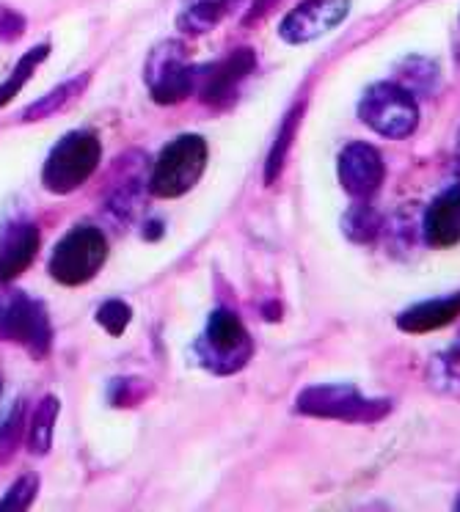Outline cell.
Wrapping results in <instances>:
<instances>
[{
  "label": "cell",
  "mask_w": 460,
  "mask_h": 512,
  "mask_svg": "<svg viewBox=\"0 0 460 512\" xmlns=\"http://www.w3.org/2000/svg\"><path fill=\"white\" fill-rule=\"evenodd\" d=\"M392 402L381 397H367L350 383H323L309 386L295 397V413L312 419H331L348 424H375L389 416Z\"/></svg>",
  "instance_id": "1"
},
{
  "label": "cell",
  "mask_w": 460,
  "mask_h": 512,
  "mask_svg": "<svg viewBox=\"0 0 460 512\" xmlns=\"http://www.w3.org/2000/svg\"><path fill=\"white\" fill-rule=\"evenodd\" d=\"M100 160V135L91 130H72L50 149L42 166V185L53 196H69L89 182L91 174L100 168Z\"/></svg>",
  "instance_id": "2"
},
{
  "label": "cell",
  "mask_w": 460,
  "mask_h": 512,
  "mask_svg": "<svg viewBox=\"0 0 460 512\" xmlns=\"http://www.w3.org/2000/svg\"><path fill=\"white\" fill-rule=\"evenodd\" d=\"M193 353L207 372L213 375H235L254 356V342L246 325L229 309H215L207 320L204 334L196 339Z\"/></svg>",
  "instance_id": "3"
},
{
  "label": "cell",
  "mask_w": 460,
  "mask_h": 512,
  "mask_svg": "<svg viewBox=\"0 0 460 512\" xmlns=\"http://www.w3.org/2000/svg\"><path fill=\"white\" fill-rule=\"evenodd\" d=\"M105 259H108L105 234L91 223H78L56 243L47 262V273L64 287H83L100 273Z\"/></svg>",
  "instance_id": "4"
},
{
  "label": "cell",
  "mask_w": 460,
  "mask_h": 512,
  "mask_svg": "<svg viewBox=\"0 0 460 512\" xmlns=\"http://www.w3.org/2000/svg\"><path fill=\"white\" fill-rule=\"evenodd\" d=\"M210 146L202 135H180L174 138L155 160L149 193L158 199H180L188 190L196 188L207 168Z\"/></svg>",
  "instance_id": "5"
},
{
  "label": "cell",
  "mask_w": 460,
  "mask_h": 512,
  "mask_svg": "<svg viewBox=\"0 0 460 512\" xmlns=\"http://www.w3.org/2000/svg\"><path fill=\"white\" fill-rule=\"evenodd\" d=\"M0 339L25 347L36 361H45L53 350V325L45 303L20 290L0 292Z\"/></svg>",
  "instance_id": "6"
},
{
  "label": "cell",
  "mask_w": 460,
  "mask_h": 512,
  "mask_svg": "<svg viewBox=\"0 0 460 512\" xmlns=\"http://www.w3.org/2000/svg\"><path fill=\"white\" fill-rule=\"evenodd\" d=\"M146 89L152 94V100L158 105H177V102L188 100L191 94L199 91V80H202V67L188 61L185 45L182 42H160L144 67Z\"/></svg>",
  "instance_id": "7"
},
{
  "label": "cell",
  "mask_w": 460,
  "mask_h": 512,
  "mask_svg": "<svg viewBox=\"0 0 460 512\" xmlns=\"http://www.w3.org/2000/svg\"><path fill=\"white\" fill-rule=\"evenodd\" d=\"M359 119L383 138H408L419 124V105L414 94L397 80H383L364 91Z\"/></svg>",
  "instance_id": "8"
},
{
  "label": "cell",
  "mask_w": 460,
  "mask_h": 512,
  "mask_svg": "<svg viewBox=\"0 0 460 512\" xmlns=\"http://www.w3.org/2000/svg\"><path fill=\"white\" fill-rule=\"evenodd\" d=\"M350 14V0H303L279 25V36L287 45H306L320 36L331 34L345 23Z\"/></svg>",
  "instance_id": "9"
},
{
  "label": "cell",
  "mask_w": 460,
  "mask_h": 512,
  "mask_svg": "<svg viewBox=\"0 0 460 512\" xmlns=\"http://www.w3.org/2000/svg\"><path fill=\"white\" fill-rule=\"evenodd\" d=\"M257 69V53L251 47H240L235 53H229L215 64H204L202 80H199V97L204 105L213 108H226L235 100L237 91L243 86V80Z\"/></svg>",
  "instance_id": "10"
},
{
  "label": "cell",
  "mask_w": 460,
  "mask_h": 512,
  "mask_svg": "<svg viewBox=\"0 0 460 512\" xmlns=\"http://www.w3.org/2000/svg\"><path fill=\"white\" fill-rule=\"evenodd\" d=\"M337 174L345 193H350L353 199H370L383 185L386 166H383V157L375 146L353 141L339 152Z\"/></svg>",
  "instance_id": "11"
},
{
  "label": "cell",
  "mask_w": 460,
  "mask_h": 512,
  "mask_svg": "<svg viewBox=\"0 0 460 512\" xmlns=\"http://www.w3.org/2000/svg\"><path fill=\"white\" fill-rule=\"evenodd\" d=\"M39 245H42V234L36 223H12L0 237V284H12L23 276L39 254Z\"/></svg>",
  "instance_id": "12"
},
{
  "label": "cell",
  "mask_w": 460,
  "mask_h": 512,
  "mask_svg": "<svg viewBox=\"0 0 460 512\" xmlns=\"http://www.w3.org/2000/svg\"><path fill=\"white\" fill-rule=\"evenodd\" d=\"M422 234L433 248H449L460 243V182L441 190L430 201L422 218Z\"/></svg>",
  "instance_id": "13"
},
{
  "label": "cell",
  "mask_w": 460,
  "mask_h": 512,
  "mask_svg": "<svg viewBox=\"0 0 460 512\" xmlns=\"http://www.w3.org/2000/svg\"><path fill=\"white\" fill-rule=\"evenodd\" d=\"M460 317V292L458 295H447V298H436V301L416 303L411 309H405L397 317V328L405 334H430L438 328H447Z\"/></svg>",
  "instance_id": "14"
},
{
  "label": "cell",
  "mask_w": 460,
  "mask_h": 512,
  "mask_svg": "<svg viewBox=\"0 0 460 512\" xmlns=\"http://www.w3.org/2000/svg\"><path fill=\"white\" fill-rule=\"evenodd\" d=\"M240 0H182L177 14V28L188 36H204L218 28L226 14L235 9Z\"/></svg>",
  "instance_id": "15"
},
{
  "label": "cell",
  "mask_w": 460,
  "mask_h": 512,
  "mask_svg": "<svg viewBox=\"0 0 460 512\" xmlns=\"http://www.w3.org/2000/svg\"><path fill=\"white\" fill-rule=\"evenodd\" d=\"M58 413H61V400L56 394H47L39 400V405L31 413L28 419V430H25V438H28V452L36 457H45L53 446V433H56Z\"/></svg>",
  "instance_id": "16"
},
{
  "label": "cell",
  "mask_w": 460,
  "mask_h": 512,
  "mask_svg": "<svg viewBox=\"0 0 460 512\" xmlns=\"http://www.w3.org/2000/svg\"><path fill=\"white\" fill-rule=\"evenodd\" d=\"M86 83H89V75H80V78H72L67 83H61L58 89H53L45 97H39L34 105H28L20 116V122H42L47 116H53V113L64 111L69 102L78 97L80 91L86 89Z\"/></svg>",
  "instance_id": "17"
},
{
  "label": "cell",
  "mask_w": 460,
  "mask_h": 512,
  "mask_svg": "<svg viewBox=\"0 0 460 512\" xmlns=\"http://www.w3.org/2000/svg\"><path fill=\"white\" fill-rule=\"evenodd\" d=\"M383 229L381 212L372 207L370 201L361 199V204H353L345 218H342V232L348 234L353 243L370 245L378 240V234Z\"/></svg>",
  "instance_id": "18"
},
{
  "label": "cell",
  "mask_w": 460,
  "mask_h": 512,
  "mask_svg": "<svg viewBox=\"0 0 460 512\" xmlns=\"http://www.w3.org/2000/svg\"><path fill=\"white\" fill-rule=\"evenodd\" d=\"M301 113L303 105L301 108L295 105V108L284 116L279 133H276V141H273V149H270L268 160H265V185H273V182L281 177L284 163H287V155H290L292 149V141H295V133H298V124H301Z\"/></svg>",
  "instance_id": "19"
},
{
  "label": "cell",
  "mask_w": 460,
  "mask_h": 512,
  "mask_svg": "<svg viewBox=\"0 0 460 512\" xmlns=\"http://www.w3.org/2000/svg\"><path fill=\"white\" fill-rule=\"evenodd\" d=\"M47 56H50V45L42 42V45L31 47V50L17 61V67L12 69V75L0 83V108H6V105L25 89V83L31 80V75H34L36 69L45 64Z\"/></svg>",
  "instance_id": "20"
},
{
  "label": "cell",
  "mask_w": 460,
  "mask_h": 512,
  "mask_svg": "<svg viewBox=\"0 0 460 512\" xmlns=\"http://www.w3.org/2000/svg\"><path fill=\"white\" fill-rule=\"evenodd\" d=\"M25 400L14 402V408L9 411V416L0 424V466L12 463V457L17 455V449L23 444L25 430H28V422H25Z\"/></svg>",
  "instance_id": "21"
},
{
  "label": "cell",
  "mask_w": 460,
  "mask_h": 512,
  "mask_svg": "<svg viewBox=\"0 0 460 512\" xmlns=\"http://www.w3.org/2000/svg\"><path fill=\"white\" fill-rule=\"evenodd\" d=\"M438 80V67L427 58H405L397 67V83L411 91H433Z\"/></svg>",
  "instance_id": "22"
},
{
  "label": "cell",
  "mask_w": 460,
  "mask_h": 512,
  "mask_svg": "<svg viewBox=\"0 0 460 512\" xmlns=\"http://www.w3.org/2000/svg\"><path fill=\"white\" fill-rule=\"evenodd\" d=\"M39 493V474H23L6 490V496L0 499V512H23L34 504Z\"/></svg>",
  "instance_id": "23"
},
{
  "label": "cell",
  "mask_w": 460,
  "mask_h": 512,
  "mask_svg": "<svg viewBox=\"0 0 460 512\" xmlns=\"http://www.w3.org/2000/svg\"><path fill=\"white\" fill-rule=\"evenodd\" d=\"M133 320V309H130V303L122 301V298H111V301H105L97 309V323L108 331L111 336H122L127 331V325Z\"/></svg>",
  "instance_id": "24"
},
{
  "label": "cell",
  "mask_w": 460,
  "mask_h": 512,
  "mask_svg": "<svg viewBox=\"0 0 460 512\" xmlns=\"http://www.w3.org/2000/svg\"><path fill=\"white\" fill-rule=\"evenodd\" d=\"M144 383L141 378H122L111 380V389H108V400L113 408H133L135 402L141 400L144 394Z\"/></svg>",
  "instance_id": "25"
},
{
  "label": "cell",
  "mask_w": 460,
  "mask_h": 512,
  "mask_svg": "<svg viewBox=\"0 0 460 512\" xmlns=\"http://www.w3.org/2000/svg\"><path fill=\"white\" fill-rule=\"evenodd\" d=\"M25 34V17L9 6H0V42H17Z\"/></svg>",
  "instance_id": "26"
},
{
  "label": "cell",
  "mask_w": 460,
  "mask_h": 512,
  "mask_svg": "<svg viewBox=\"0 0 460 512\" xmlns=\"http://www.w3.org/2000/svg\"><path fill=\"white\" fill-rule=\"evenodd\" d=\"M455 157H458V163H460V133H458V144H455Z\"/></svg>",
  "instance_id": "27"
},
{
  "label": "cell",
  "mask_w": 460,
  "mask_h": 512,
  "mask_svg": "<svg viewBox=\"0 0 460 512\" xmlns=\"http://www.w3.org/2000/svg\"><path fill=\"white\" fill-rule=\"evenodd\" d=\"M0 394H3V380H0Z\"/></svg>",
  "instance_id": "28"
},
{
  "label": "cell",
  "mask_w": 460,
  "mask_h": 512,
  "mask_svg": "<svg viewBox=\"0 0 460 512\" xmlns=\"http://www.w3.org/2000/svg\"><path fill=\"white\" fill-rule=\"evenodd\" d=\"M455 507H458V510H460V499H458V504H455Z\"/></svg>",
  "instance_id": "29"
}]
</instances>
